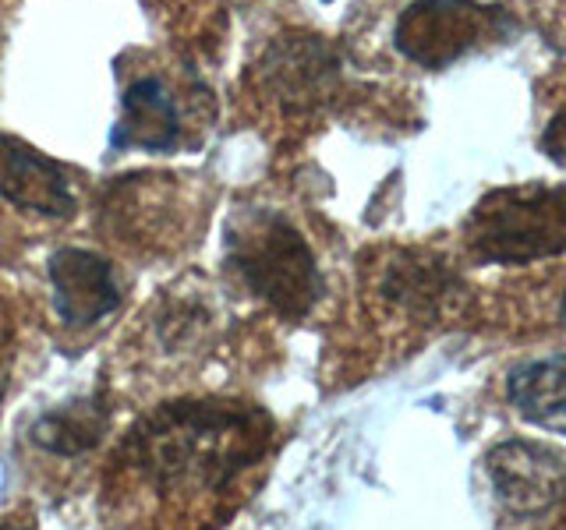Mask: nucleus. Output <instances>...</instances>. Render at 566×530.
<instances>
[{"label":"nucleus","mask_w":566,"mask_h":530,"mask_svg":"<svg viewBox=\"0 0 566 530\" xmlns=\"http://www.w3.org/2000/svg\"><path fill=\"white\" fill-rule=\"evenodd\" d=\"M276 421L244 400H177L142 414L106 467L117 530H212L265 467Z\"/></svg>","instance_id":"obj_1"},{"label":"nucleus","mask_w":566,"mask_h":530,"mask_svg":"<svg viewBox=\"0 0 566 530\" xmlns=\"http://www.w3.org/2000/svg\"><path fill=\"white\" fill-rule=\"evenodd\" d=\"M223 269L283 322L308 318L326 294L312 244L273 209H238L227 220Z\"/></svg>","instance_id":"obj_2"},{"label":"nucleus","mask_w":566,"mask_h":530,"mask_svg":"<svg viewBox=\"0 0 566 530\" xmlns=\"http://www.w3.org/2000/svg\"><path fill=\"white\" fill-rule=\"evenodd\" d=\"M227 329L230 315L220 290L202 273H191L153 297L132 332L128 353L153 375H185L217 353Z\"/></svg>","instance_id":"obj_3"},{"label":"nucleus","mask_w":566,"mask_h":530,"mask_svg":"<svg viewBox=\"0 0 566 530\" xmlns=\"http://www.w3.org/2000/svg\"><path fill=\"white\" fill-rule=\"evenodd\" d=\"M464 241L482 262L521 265L566 252V184L495 188L471 209Z\"/></svg>","instance_id":"obj_4"},{"label":"nucleus","mask_w":566,"mask_h":530,"mask_svg":"<svg viewBox=\"0 0 566 530\" xmlns=\"http://www.w3.org/2000/svg\"><path fill=\"white\" fill-rule=\"evenodd\" d=\"M248 85L273 110L308 117L344 88V53L318 32H280L248 71Z\"/></svg>","instance_id":"obj_5"},{"label":"nucleus","mask_w":566,"mask_h":530,"mask_svg":"<svg viewBox=\"0 0 566 530\" xmlns=\"http://www.w3.org/2000/svg\"><path fill=\"white\" fill-rule=\"evenodd\" d=\"M517 22L482 0H411L394 25V46L424 71H442L485 43H503Z\"/></svg>","instance_id":"obj_6"},{"label":"nucleus","mask_w":566,"mask_h":530,"mask_svg":"<svg viewBox=\"0 0 566 530\" xmlns=\"http://www.w3.org/2000/svg\"><path fill=\"white\" fill-rule=\"evenodd\" d=\"M188 220L191 209L181 177L128 173L99 191V230L128 252H170Z\"/></svg>","instance_id":"obj_7"},{"label":"nucleus","mask_w":566,"mask_h":530,"mask_svg":"<svg viewBox=\"0 0 566 530\" xmlns=\"http://www.w3.org/2000/svg\"><path fill=\"white\" fill-rule=\"evenodd\" d=\"M188 88L164 71H135L120 88V117L111 146L138 152H174L188 138Z\"/></svg>","instance_id":"obj_8"},{"label":"nucleus","mask_w":566,"mask_h":530,"mask_svg":"<svg viewBox=\"0 0 566 530\" xmlns=\"http://www.w3.org/2000/svg\"><path fill=\"white\" fill-rule=\"evenodd\" d=\"M368 294L407 322H439L460 294V276L450 269L447 258L432 252L397 247L371 265Z\"/></svg>","instance_id":"obj_9"},{"label":"nucleus","mask_w":566,"mask_h":530,"mask_svg":"<svg viewBox=\"0 0 566 530\" xmlns=\"http://www.w3.org/2000/svg\"><path fill=\"white\" fill-rule=\"evenodd\" d=\"M500 506L513 517H542L566 491V453L548 442L510 438L485 456Z\"/></svg>","instance_id":"obj_10"},{"label":"nucleus","mask_w":566,"mask_h":530,"mask_svg":"<svg viewBox=\"0 0 566 530\" xmlns=\"http://www.w3.org/2000/svg\"><path fill=\"white\" fill-rule=\"evenodd\" d=\"M46 279L53 311L67 329H88L103 322L124 300L117 269L88 247H57L46 262Z\"/></svg>","instance_id":"obj_11"},{"label":"nucleus","mask_w":566,"mask_h":530,"mask_svg":"<svg viewBox=\"0 0 566 530\" xmlns=\"http://www.w3.org/2000/svg\"><path fill=\"white\" fill-rule=\"evenodd\" d=\"M0 199L11 202L14 209L35 212V216H75L71 173L57 159L32 149L29 141L14 135H0Z\"/></svg>","instance_id":"obj_12"},{"label":"nucleus","mask_w":566,"mask_h":530,"mask_svg":"<svg viewBox=\"0 0 566 530\" xmlns=\"http://www.w3.org/2000/svg\"><path fill=\"white\" fill-rule=\"evenodd\" d=\"M106 421H111L106 400H103V393H93V396H82V400L53 406V411H43L40 417L32 421L29 442L43 456L82 459L103 442Z\"/></svg>","instance_id":"obj_13"},{"label":"nucleus","mask_w":566,"mask_h":530,"mask_svg":"<svg viewBox=\"0 0 566 530\" xmlns=\"http://www.w3.org/2000/svg\"><path fill=\"white\" fill-rule=\"evenodd\" d=\"M506 400L527 424L566 428V353L524 361L506 375Z\"/></svg>","instance_id":"obj_14"},{"label":"nucleus","mask_w":566,"mask_h":530,"mask_svg":"<svg viewBox=\"0 0 566 530\" xmlns=\"http://www.w3.org/2000/svg\"><path fill=\"white\" fill-rule=\"evenodd\" d=\"M542 152L553 159L556 167H563L566 170V110H559L553 120L545 124V131H542Z\"/></svg>","instance_id":"obj_15"},{"label":"nucleus","mask_w":566,"mask_h":530,"mask_svg":"<svg viewBox=\"0 0 566 530\" xmlns=\"http://www.w3.org/2000/svg\"><path fill=\"white\" fill-rule=\"evenodd\" d=\"M8 347H11V326L4 311H0V385H4V375H8V358H11Z\"/></svg>","instance_id":"obj_16"},{"label":"nucleus","mask_w":566,"mask_h":530,"mask_svg":"<svg viewBox=\"0 0 566 530\" xmlns=\"http://www.w3.org/2000/svg\"><path fill=\"white\" fill-rule=\"evenodd\" d=\"M0 530H35V520L32 512H8V517H0Z\"/></svg>","instance_id":"obj_17"}]
</instances>
